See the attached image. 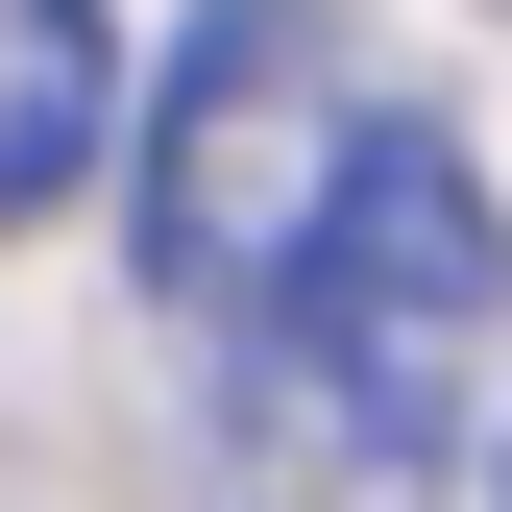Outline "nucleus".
Returning <instances> with one entry per match:
<instances>
[{"label": "nucleus", "mask_w": 512, "mask_h": 512, "mask_svg": "<svg viewBox=\"0 0 512 512\" xmlns=\"http://www.w3.org/2000/svg\"><path fill=\"white\" fill-rule=\"evenodd\" d=\"M488 342H512V220L464 122H342V196L269 269V488L317 464V512H415L439 439L488 415Z\"/></svg>", "instance_id": "nucleus-1"}, {"label": "nucleus", "mask_w": 512, "mask_h": 512, "mask_svg": "<svg viewBox=\"0 0 512 512\" xmlns=\"http://www.w3.org/2000/svg\"><path fill=\"white\" fill-rule=\"evenodd\" d=\"M342 196V49H317V0H196V49H171L147 147H122V220H147V293L196 317H269L293 220Z\"/></svg>", "instance_id": "nucleus-2"}, {"label": "nucleus", "mask_w": 512, "mask_h": 512, "mask_svg": "<svg viewBox=\"0 0 512 512\" xmlns=\"http://www.w3.org/2000/svg\"><path fill=\"white\" fill-rule=\"evenodd\" d=\"M98 147H122V25H98V0H0V244L74 220Z\"/></svg>", "instance_id": "nucleus-3"}, {"label": "nucleus", "mask_w": 512, "mask_h": 512, "mask_svg": "<svg viewBox=\"0 0 512 512\" xmlns=\"http://www.w3.org/2000/svg\"><path fill=\"white\" fill-rule=\"evenodd\" d=\"M488 512H512V439H488Z\"/></svg>", "instance_id": "nucleus-4"}]
</instances>
